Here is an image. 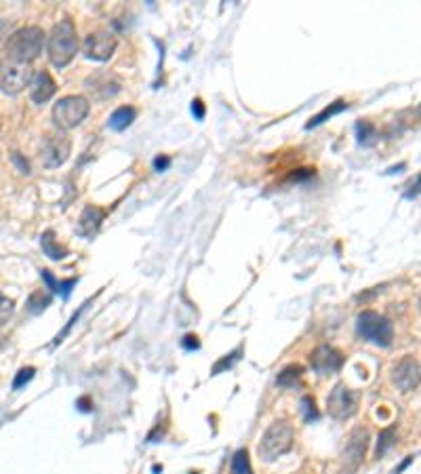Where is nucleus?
Here are the masks:
<instances>
[{
    "label": "nucleus",
    "mask_w": 421,
    "mask_h": 474,
    "mask_svg": "<svg viewBox=\"0 0 421 474\" xmlns=\"http://www.w3.org/2000/svg\"><path fill=\"white\" fill-rule=\"evenodd\" d=\"M46 53L55 68H66L78 53V34L72 19H62L53 26L46 42Z\"/></svg>",
    "instance_id": "f257e3e1"
},
{
    "label": "nucleus",
    "mask_w": 421,
    "mask_h": 474,
    "mask_svg": "<svg viewBox=\"0 0 421 474\" xmlns=\"http://www.w3.org/2000/svg\"><path fill=\"white\" fill-rule=\"evenodd\" d=\"M42 46H44L42 28L26 26V28H19L17 32H13L9 36V40L5 44V51H7V57L11 59V62L28 66L30 62H34V59L42 53Z\"/></svg>",
    "instance_id": "f03ea898"
},
{
    "label": "nucleus",
    "mask_w": 421,
    "mask_h": 474,
    "mask_svg": "<svg viewBox=\"0 0 421 474\" xmlns=\"http://www.w3.org/2000/svg\"><path fill=\"white\" fill-rule=\"evenodd\" d=\"M293 441H295L293 426L284 420L274 422L261 437V443L257 447L259 457L264 462H276L280 455H284L293 449Z\"/></svg>",
    "instance_id": "7ed1b4c3"
},
{
    "label": "nucleus",
    "mask_w": 421,
    "mask_h": 474,
    "mask_svg": "<svg viewBox=\"0 0 421 474\" xmlns=\"http://www.w3.org/2000/svg\"><path fill=\"white\" fill-rule=\"evenodd\" d=\"M89 112H91V103L87 97L68 95V97H62L53 105V123L57 125V129L70 131V129H76L78 125L85 123Z\"/></svg>",
    "instance_id": "20e7f679"
},
{
    "label": "nucleus",
    "mask_w": 421,
    "mask_h": 474,
    "mask_svg": "<svg viewBox=\"0 0 421 474\" xmlns=\"http://www.w3.org/2000/svg\"><path fill=\"white\" fill-rule=\"evenodd\" d=\"M356 331L358 335L367 339V341H373L381 348H388L394 339V325L390 319H386L384 314L379 312H373V310H365L360 312L358 319H356Z\"/></svg>",
    "instance_id": "39448f33"
},
{
    "label": "nucleus",
    "mask_w": 421,
    "mask_h": 474,
    "mask_svg": "<svg viewBox=\"0 0 421 474\" xmlns=\"http://www.w3.org/2000/svg\"><path fill=\"white\" fill-rule=\"evenodd\" d=\"M369 443H371L369 428L358 426L350 432L347 443L341 451V472L343 474H354L360 468V464H363V459L367 455Z\"/></svg>",
    "instance_id": "423d86ee"
},
{
    "label": "nucleus",
    "mask_w": 421,
    "mask_h": 474,
    "mask_svg": "<svg viewBox=\"0 0 421 474\" xmlns=\"http://www.w3.org/2000/svg\"><path fill=\"white\" fill-rule=\"evenodd\" d=\"M32 78H34V74H32L30 66L11 62V59L0 62V91H3V93L17 95L26 87L32 85Z\"/></svg>",
    "instance_id": "0eeeda50"
},
{
    "label": "nucleus",
    "mask_w": 421,
    "mask_h": 474,
    "mask_svg": "<svg viewBox=\"0 0 421 474\" xmlns=\"http://www.w3.org/2000/svg\"><path fill=\"white\" fill-rule=\"evenodd\" d=\"M327 409L329 416L335 420H350L358 409V392L345 384H337L327 398Z\"/></svg>",
    "instance_id": "6e6552de"
},
{
    "label": "nucleus",
    "mask_w": 421,
    "mask_h": 474,
    "mask_svg": "<svg viewBox=\"0 0 421 474\" xmlns=\"http://www.w3.org/2000/svg\"><path fill=\"white\" fill-rule=\"evenodd\" d=\"M72 152V142L70 137H66L64 133L57 135H46L42 139V148H40V160L46 169H57L62 167Z\"/></svg>",
    "instance_id": "1a4fd4ad"
},
{
    "label": "nucleus",
    "mask_w": 421,
    "mask_h": 474,
    "mask_svg": "<svg viewBox=\"0 0 421 474\" xmlns=\"http://www.w3.org/2000/svg\"><path fill=\"white\" fill-rule=\"evenodd\" d=\"M116 46H118L116 36L105 30H99V32H91L85 38L83 51H85V57L93 59V62H110Z\"/></svg>",
    "instance_id": "9d476101"
},
{
    "label": "nucleus",
    "mask_w": 421,
    "mask_h": 474,
    "mask_svg": "<svg viewBox=\"0 0 421 474\" xmlns=\"http://www.w3.org/2000/svg\"><path fill=\"white\" fill-rule=\"evenodd\" d=\"M392 382L400 392H413L421 384V367L417 359L402 357L392 369Z\"/></svg>",
    "instance_id": "9b49d317"
},
{
    "label": "nucleus",
    "mask_w": 421,
    "mask_h": 474,
    "mask_svg": "<svg viewBox=\"0 0 421 474\" xmlns=\"http://www.w3.org/2000/svg\"><path fill=\"white\" fill-rule=\"evenodd\" d=\"M345 359H343V354L329 346V344H323L318 346L312 354H310V365L312 369L318 373V375H331V373H337L341 367H343Z\"/></svg>",
    "instance_id": "f8f14e48"
},
{
    "label": "nucleus",
    "mask_w": 421,
    "mask_h": 474,
    "mask_svg": "<svg viewBox=\"0 0 421 474\" xmlns=\"http://www.w3.org/2000/svg\"><path fill=\"white\" fill-rule=\"evenodd\" d=\"M103 219H105V209H101V207H97V205H89V207H85V211L80 213L76 232L83 236V239H93V236L99 232Z\"/></svg>",
    "instance_id": "ddd939ff"
},
{
    "label": "nucleus",
    "mask_w": 421,
    "mask_h": 474,
    "mask_svg": "<svg viewBox=\"0 0 421 474\" xmlns=\"http://www.w3.org/2000/svg\"><path fill=\"white\" fill-rule=\"evenodd\" d=\"M87 89L93 91L97 99H110L120 91V81L114 74H95L87 78Z\"/></svg>",
    "instance_id": "4468645a"
},
{
    "label": "nucleus",
    "mask_w": 421,
    "mask_h": 474,
    "mask_svg": "<svg viewBox=\"0 0 421 474\" xmlns=\"http://www.w3.org/2000/svg\"><path fill=\"white\" fill-rule=\"evenodd\" d=\"M55 93H57V83L53 81V76L49 72L42 70V72L34 74L32 85H30V97L34 103H46Z\"/></svg>",
    "instance_id": "2eb2a0df"
},
{
    "label": "nucleus",
    "mask_w": 421,
    "mask_h": 474,
    "mask_svg": "<svg viewBox=\"0 0 421 474\" xmlns=\"http://www.w3.org/2000/svg\"><path fill=\"white\" fill-rule=\"evenodd\" d=\"M135 118H137V110L131 108V105H123V108H118V110L112 112L110 121H108V127L112 131H125L127 127L133 125Z\"/></svg>",
    "instance_id": "dca6fc26"
},
{
    "label": "nucleus",
    "mask_w": 421,
    "mask_h": 474,
    "mask_svg": "<svg viewBox=\"0 0 421 474\" xmlns=\"http://www.w3.org/2000/svg\"><path fill=\"white\" fill-rule=\"evenodd\" d=\"M350 105H347V101H343V99H337V101H333V103H329L325 110H320L312 121L306 125V129L310 131V129H316V127H320L323 123H327L329 118H333V116H337V114H341V112H345Z\"/></svg>",
    "instance_id": "f3484780"
},
{
    "label": "nucleus",
    "mask_w": 421,
    "mask_h": 474,
    "mask_svg": "<svg viewBox=\"0 0 421 474\" xmlns=\"http://www.w3.org/2000/svg\"><path fill=\"white\" fill-rule=\"evenodd\" d=\"M40 247H42L44 255H49V257H51V260H55V262H59V260H66V257H68V249H64L62 245H59V243L55 241V234H53V230H46V232L40 236Z\"/></svg>",
    "instance_id": "a211bd4d"
},
{
    "label": "nucleus",
    "mask_w": 421,
    "mask_h": 474,
    "mask_svg": "<svg viewBox=\"0 0 421 474\" xmlns=\"http://www.w3.org/2000/svg\"><path fill=\"white\" fill-rule=\"evenodd\" d=\"M40 276H42V280L49 285V289H53L55 293H59V295H62V298H68L70 291H72V287L76 285V278L57 280V278H55L49 270H40Z\"/></svg>",
    "instance_id": "6ab92c4d"
},
{
    "label": "nucleus",
    "mask_w": 421,
    "mask_h": 474,
    "mask_svg": "<svg viewBox=\"0 0 421 474\" xmlns=\"http://www.w3.org/2000/svg\"><path fill=\"white\" fill-rule=\"evenodd\" d=\"M302 375H304V369H302V367H299V365H289V367H284V369L278 373L276 384H278L280 388H293L295 384H299Z\"/></svg>",
    "instance_id": "aec40b11"
},
{
    "label": "nucleus",
    "mask_w": 421,
    "mask_h": 474,
    "mask_svg": "<svg viewBox=\"0 0 421 474\" xmlns=\"http://www.w3.org/2000/svg\"><path fill=\"white\" fill-rule=\"evenodd\" d=\"M232 474H253L247 449H238L234 453V457H232Z\"/></svg>",
    "instance_id": "412c9836"
},
{
    "label": "nucleus",
    "mask_w": 421,
    "mask_h": 474,
    "mask_svg": "<svg viewBox=\"0 0 421 474\" xmlns=\"http://www.w3.org/2000/svg\"><path fill=\"white\" fill-rule=\"evenodd\" d=\"M51 295L46 293V291H34L32 295H30V300H28V310L32 312V314H40L42 310H46L49 306H51Z\"/></svg>",
    "instance_id": "4be33fe9"
},
{
    "label": "nucleus",
    "mask_w": 421,
    "mask_h": 474,
    "mask_svg": "<svg viewBox=\"0 0 421 474\" xmlns=\"http://www.w3.org/2000/svg\"><path fill=\"white\" fill-rule=\"evenodd\" d=\"M243 346H238L236 350H232L230 354H225L223 359H219L215 365H213V371H211V375H219V373H223L225 369H232L238 361H240V354H243Z\"/></svg>",
    "instance_id": "5701e85b"
},
{
    "label": "nucleus",
    "mask_w": 421,
    "mask_h": 474,
    "mask_svg": "<svg viewBox=\"0 0 421 474\" xmlns=\"http://www.w3.org/2000/svg\"><path fill=\"white\" fill-rule=\"evenodd\" d=\"M394 443H396V430H394V428L381 430V432H379V441H377V449H375V457H377V459L384 457V455L388 453V449L394 447Z\"/></svg>",
    "instance_id": "b1692460"
},
{
    "label": "nucleus",
    "mask_w": 421,
    "mask_h": 474,
    "mask_svg": "<svg viewBox=\"0 0 421 474\" xmlns=\"http://www.w3.org/2000/svg\"><path fill=\"white\" fill-rule=\"evenodd\" d=\"M356 133H358V144H363V146H371L375 139V127L367 121H360L356 125Z\"/></svg>",
    "instance_id": "393cba45"
},
{
    "label": "nucleus",
    "mask_w": 421,
    "mask_h": 474,
    "mask_svg": "<svg viewBox=\"0 0 421 474\" xmlns=\"http://www.w3.org/2000/svg\"><path fill=\"white\" fill-rule=\"evenodd\" d=\"M302 416L306 422H316L320 418V413H318V407H316V400L312 396H304L302 398Z\"/></svg>",
    "instance_id": "a878e982"
},
{
    "label": "nucleus",
    "mask_w": 421,
    "mask_h": 474,
    "mask_svg": "<svg viewBox=\"0 0 421 474\" xmlns=\"http://www.w3.org/2000/svg\"><path fill=\"white\" fill-rule=\"evenodd\" d=\"M13 310H15V304H13V300L5 298V295L0 293V327H3V325H7V323H9V319L13 316Z\"/></svg>",
    "instance_id": "bb28decb"
},
{
    "label": "nucleus",
    "mask_w": 421,
    "mask_h": 474,
    "mask_svg": "<svg viewBox=\"0 0 421 474\" xmlns=\"http://www.w3.org/2000/svg\"><path fill=\"white\" fill-rule=\"evenodd\" d=\"M32 378H34V367H24V369L17 373V378H15V382H13V388H15V390L22 388V386L28 384Z\"/></svg>",
    "instance_id": "cd10ccee"
},
{
    "label": "nucleus",
    "mask_w": 421,
    "mask_h": 474,
    "mask_svg": "<svg viewBox=\"0 0 421 474\" xmlns=\"http://www.w3.org/2000/svg\"><path fill=\"white\" fill-rule=\"evenodd\" d=\"M421 194V173L415 177L413 182H409L406 190H404V198H417Z\"/></svg>",
    "instance_id": "c85d7f7f"
},
{
    "label": "nucleus",
    "mask_w": 421,
    "mask_h": 474,
    "mask_svg": "<svg viewBox=\"0 0 421 474\" xmlns=\"http://www.w3.org/2000/svg\"><path fill=\"white\" fill-rule=\"evenodd\" d=\"M182 346L186 348V350H198L200 348V341H198V337L196 335H186L184 339H182Z\"/></svg>",
    "instance_id": "c756f323"
},
{
    "label": "nucleus",
    "mask_w": 421,
    "mask_h": 474,
    "mask_svg": "<svg viewBox=\"0 0 421 474\" xmlns=\"http://www.w3.org/2000/svg\"><path fill=\"white\" fill-rule=\"evenodd\" d=\"M192 114H194L196 121H203V118H205V103L200 99H194L192 101Z\"/></svg>",
    "instance_id": "7c9ffc66"
},
{
    "label": "nucleus",
    "mask_w": 421,
    "mask_h": 474,
    "mask_svg": "<svg viewBox=\"0 0 421 474\" xmlns=\"http://www.w3.org/2000/svg\"><path fill=\"white\" fill-rule=\"evenodd\" d=\"M169 167H171V158H169V156H156V158H154V169H156L158 173L166 171Z\"/></svg>",
    "instance_id": "2f4dec72"
},
{
    "label": "nucleus",
    "mask_w": 421,
    "mask_h": 474,
    "mask_svg": "<svg viewBox=\"0 0 421 474\" xmlns=\"http://www.w3.org/2000/svg\"><path fill=\"white\" fill-rule=\"evenodd\" d=\"M11 158H13V162H15V164L19 167V171H22V173L30 175V164H28V160H24V158H22V156L17 154V152H15V154H13Z\"/></svg>",
    "instance_id": "473e14b6"
},
{
    "label": "nucleus",
    "mask_w": 421,
    "mask_h": 474,
    "mask_svg": "<svg viewBox=\"0 0 421 474\" xmlns=\"http://www.w3.org/2000/svg\"><path fill=\"white\" fill-rule=\"evenodd\" d=\"M411 462H413V457H406V459H404V462H402V464H400V466H398V468L394 470V474H400V472H402V470H404V468H406V466H409Z\"/></svg>",
    "instance_id": "72a5a7b5"
},
{
    "label": "nucleus",
    "mask_w": 421,
    "mask_h": 474,
    "mask_svg": "<svg viewBox=\"0 0 421 474\" xmlns=\"http://www.w3.org/2000/svg\"><path fill=\"white\" fill-rule=\"evenodd\" d=\"M419 308H421V298H419Z\"/></svg>",
    "instance_id": "f704fd0d"
}]
</instances>
